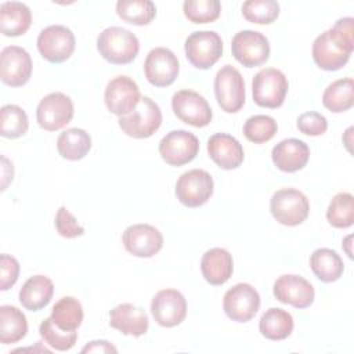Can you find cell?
Returning a JSON list of instances; mask_svg holds the SVG:
<instances>
[{
  "label": "cell",
  "mask_w": 354,
  "mask_h": 354,
  "mask_svg": "<svg viewBox=\"0 0 354 354\" xmlns=\"http://www.w3.org/2000/svg\"><path fill=\"white\" fill-rule=\"evenodd\" d=\"M55 228L57 232L68 239H73L82 236L84 234V228L77 223L73 214L65 207L61 206L55 214Z\"/></svg>",
  "instance_id": "40"
},
{
  "label": "cell",
  "mask_w": 354,
  "mask_h": 354,
  "mask_svg": "<svg viewBox=\"0 0 354 354\" xmlns=\"http://www.w3.org/2000/svg\"><path fill=\"white\" fill-rule=\"evenodd\" d=\"M162 124V111L149 97H141L133 112L119 118V127L133 138H148Z\"/></svg>",
  "instance_id": "5"
},
{
  "label": "cell",
  "mask_w": 354,
  "mask_h": 354,
  "mask_svg": "<svg viewBox=\"0 0 354 354\" xmlns=\"http://www.w3.org/2000/svg\"><path fill=\"white\" fill-rule=\"evenodd\" d=\"M39 333L44 343H47L50 347H53L57 351H68L71 350L76 340H77V332H66L59 329L51 319V317L41 321L39 326Z\"/></svg>",
  "instance_id": "38"
},
{
  "label": "cell",
  "mask_w": 354,
  "mask_h": 354,
  "mask_svg": "<svg viewBox=\"0 0 354 354\" xmlns=\"http://www.w3.org/2000/svg\"><path fill=\"white\" fill-rule=\"evenodd\" d=\"M201 271L206 282L218 286L225 283L234 271L232 256L227 249L213 248L205 252L201 260Z\"/></svg>",
  "instance_id": "24"
},
{
  "label": "cell",
  "mask_w": 354,
  "mask_h": 354,
  "mask_svg": "<svg viewBox=\"0 0 354 354\" xmlns=\"http://www.w3.org/2000/svg\"><path fill=\"white\" fill-rule=\"evenodd\" d=\"M57 149L64 159L80 160L91 149V137L83 129H66L57 138Z\"/></svg>",
  "instance_id": "29"
},
{
  "label": "cell",
  "mask_w": 354,
  "mask_h": 354,
  "mask_svg": "<svg viewBox=\"0 0 354 354\" xmlns=\"http://www.w3.org/2000/svg\"><path fill=\"white\" fill-rule=\"evenodd\" d=\"M32 58L29 53L18 46H7L0 54V79L11 87L26 84L32 75Z\"/></svg>",
  "instance_id": "16"
},
{
  "label": "cell",
  "mask_w": 354,
  "mask_h": 354,
  "mask_svg": "<svg viewBox=\"0 0 354 354\" xmlns=\"http://www.w3.org/2000/svg\"><path fill=\"white\" fill-rule=\"evenodd\" d=\"M151 313L158 325L177 326L187 315V300L177 289H162L152 297Z\"/></svg>",
  "instance_id": "17"
},
{
  "label": "cell",
  "mask_w": 354,
  "mask_h": 354,
  "mask_svg": "<svg viewBox=\"0 0 354 354\" xmlns=\"http://www.w3.org/2000/svg\"><path fill=\"white\" fill-rule=\"evenodd\" d=\"M234 58L246 68L263 65L270 58L268 39L256 30H241L231 41Z\"/></svg>",
  "instance_id": "10"
},
{
  "label": "cell",
  "mask_w": 354,
  "mask_h": 354,
  "mask_svg": "<svg viewBox=\"0 0 354 354\" xmlns=\"http://www.w3.org/2000/svg\"><path fill=\"white\" fill-rule=\"evenodd\" d=\"M213 178L202 169H192L183 173L176 183V196L187 207H199L213 195Z\"/></svg>",
  "instance_id": "9"
},
{
  "label": "cell",
  "mask_w": 354,
  "mask_h": 354,
  "mask_svg": "<svg viewBox=\"0 0 354 354\" xmlns=\"http://www.w3.org/2000/svg\"><path fill=\"white\" fill-rule=\"evenodd\" d=\"M310 267L314 275L325 283L337 281L344 271L342 257L336 250L329 248H319L314 250L310 256Z\"/></svg>",
  "instance_id": "27"
},
{
  "label": "cell",
  "mask_w": 354,
  "mask_h": 354,
  "mask_svg": "<svg viewBox=\"0 0 354 354\" xmlns=\"http://www.w3.org/2000/svg\"><path fill=\"white\" fill-rule=\"evenodd\" d=\"M109 325L123 335L140 337L149 328L148 314L130 303H123L109 311Z\"/></svg>",
  "instance_id": "22"
},
{
  "label": "cell",
  "mask_w": 354,
  "mask_h": 354,
  "mask_svg": "<svg viewBox=\"0 0 354 354\" xmlns=\"http://www.w3.org/2000/svg\"><path fill=\"white\" fill-rule=\"evenodd\" d=\"M0 289H10L18 279L19 275V263L14 256L3 253L0 256Z\"/></svg>",
  "instance_id": "42"
},
{
  "label": "cell",
  "mask_w": 354,
  "mask_h": 354,
  "mask_svg": "<svg viewBox=\"0 0 354 354\" xmlns=\"http://www.w3.org/2000/svg\"><path fill=\"white\" fill-rule=\"evenodd\" d=\"M75 46L73 32L64 25H50L37 36V50L51 64L66 61L73 54Z\"/></svg>",
  "instance_id": "8"
},
{
  "label": "cell",
  "mask_w": 354,
  "mask_h": 354,
  "mask_svg": "<svg viewBox=\"0 0 354 354\" xmlns=\"http://www.w3.org/2000/svg\"><path fill=\"white\" fill-rule=\"evenodd\" d=\"M297 129L306 136H322L328 130V120L324 115L310 111L297 118Z\"/></svg>",
  "instance_id": "41"
},
{
  "label": "cell",
  "mask_w": 354,
  "mask_h": 354,
  "mask_svg": "<svg viewBox=\"0 0 354 354\" xmlns=\"http://www.w3.org/2000/svg\"><path fill=\"white\" fill-rule=\"evenodd\" d=\"M289 83L282 71L264 68L252 80L253 101L263 108H279L286 97Z\"/></svg>",
  "instance_id": "4"
},
{
  "label": "cell",
  "mask_w": 354,
  "mask_h": 354,
  "mask_svg": "<svg viewBox=\"0 0 354 354\" xmlns=\"http://www.w3.org/2000/svg\"><path fill=\"white\" fill-rule=\"evenodd\" d=\"M223 308L230 319L248 322L260 308V295L250 283H236L225 292Z\"/></svg>",
  "instance_id": "12"
},
{
  "label": "cell",
  "mask_w": 354,
  "mask_h": 354,
  "mask_svg": "<svg viewBox=\"0 0 354 354\" xmlns=\"http://www.w3.org/2000/svg\"><path fill=\"white\" fill-rule=\"evenodd\" d=\"M274 296L283 304L295 308H307L314 303V286L303 277L295 274L281 275L274 283Z\"/></svg>",
  "instance_id": "20"
},
{
  "label": "cell",
  "mask_w": 354,
  "mask_h": 354,
  "mask_svg": "<svg viewBox=\"0 0 354 354\" xmlns=\"http://www.w3.org/2000/svg\"><path fill=\"white\" fill-rule=\"evenodd\" d=\"M73 112L72 100L64 93L55 91L40 100L36 109V119L41 129L57 131L72 120Z\"/></svg>",
  "instance_id": "13"
},
{
  "label": "cell",
  "mask_w": 354,
  "mask_h": 354,
  "mask_svg": "<svg viewBox=\"0 0 354 354\" xmlns=\"http://www.w3.org/2000/svg\"><path fill=\"white\" fill-rule=\"evenodd\" d=\"M184 51L192 66L209 69L223 55V40L213 30H198L187 37Z\"/></svg>",
  "instance_id": "6"
},
{
  "label": "cell",
  "mask_w": 354,
  "mask_h": 354,
  "mask_svg": "<svg viewBox=\"0 0 354 354\" xmlns=\"http://www.w3.org/2000/svg\"><path fill=\"white\" fill-rule=\"evenodd\" d=\"M322 104L333 113L348 111L354 105V82L344 77L332 82L322 94Z\"/></svg>",
  "instance_id": "31"
},
{
  "label": "cell",
  "mask_w": 354,
  "mask_h": 354,
  "mask_svg": "<svg viewBox=\"0 0 354 354\" xmlns=\"http://www.w3.org/2000/svg\"><path fill=\"white\" fill-rule=\"evenodd\" d=\"M207 153L210 159L223 170L239 167L245 158L241 142L227 133H217L209 138Z\"/></svg>",
  "instance_id": "21"
},
{
  "label": "cell",
  "mask_w": 354,
  "mask_h": 354,
  "mask_svg": "<svg viewBox=\"0 0 354 354\" xmlns=\"http://www.w3.org/2000/svg\"><path fill=\"white\" fill-rule=\"evenodd\" d=\"M278 130V124L274 118L268 115H254L246 119L243 124V136L254 144H263L270 141Z\"/></svg>",
  "instance_id": "37"
},
{
  "label": "cell",
  "mask_w": 354,
  "mask_h": 354,
  "mask_svg": "<svg viewBox=\"0 0 354 354\" xmlns=\"http://www.w3.org/2000/svg\"><path fill=\"white\" fill-rule=\"evenodd\" d=\"M100 55L115 65L130 64L140 51L137 36L122 26H109L104 29L97 39Z\"/></svg>",
  "instance_id": "2"
},
{
  "label": "cell",
  "mask_w": 354,
  "mask_h": 354,
  "mask_svg": "<svg viewBox=\"0 0 354 354\" xmlns=\"http://www.w3.org/2000/svg\"><path fill=\"white\" fill-rule=\"evenodd\" d=\"M270 212L279 224L296 227L308 217L310 202L308 198L296 188H281L271 196Z\"/></svg>",
  "instance_id": "3"
},
{
  "label": "cell",
  "mask_w": 354,
  "mask_h": 354,
  "mask_svg": "<svg viewBox=\"0 0 354 354\" xmlns=\"http://www.w3.org/2000/svg\"><path fill=\"white\" fill-rule=\"evenodd\" d=\"M293 318L292 315L278 307L268 308L260 318L259 330L261 336L268 340H283L293 332Z\"/></svg>",
  "instance_id": "28"
},
{
  "label": "cell",
  "mask_w": 354,
  "mask_h": 354,
  "mask_svg": "<svg viewBox=\"0 0 354 354\" xmlns=\"http://www.w3.org/2000/svg\"><path fill=\"white\" fill-rule=\"evenodd\" d=\"M242 15L257 25H268L279 15V4L275 0H248L242 4Z\"/></svg>",
  "instance_id": "36"
},
{
  "label": "cell",
  "mask_w": 354,
  "mask_h": 354,
  "mask_svg": "<svg viewBox=\"0 0 354 354\" xmlns=\"http://www.w3.org/2000/svg\"><path fill=\"white\" fill-rule=\"evenodd\" d=\"M180 64L174 53L166 47L152 48L144 62L147 80L156 87L170 86L178 76Z\"/></svg>",
  "instance_id": "18"
},
{
  "label": "cell",
  "mask_w": 354,
  "mask_h": 354,
  "mask_svg": "<svg viewBox=\"0 0 354 354\" xmlns=\"http://www.w3.org/2000/svg\"><path fill=\"white\" fill-rule=\"evenodd\" d=\"M184 15L194 24H209L220 17L218 0H187L183 4Z\"/></svg>",
  "instance_id": "39"
},
{
  "label": "cell",
  "mask_w": 354,
  "mask_h": 354,
  "mask_svg": "<svg viewBox=\"0 0 354 354\" xmlns=\"http://www.w3.org/2000/svg\"><path fill=\"white\" fill-rule=\"evenodd\" d=\"M214 95L220 108L227 113L238 112L245 104V80L241 72L227 64L214 77Z\"/></svg>",
  "instance_id": "7"
},
{
  "label": "cell",
  "mask_w": 354,
  "mask_h": 354,
  "mask_svg": "<svg viewBox=\"0 0 354 354\" xmlns=\"http://www.w3.org/2000/svg\"><path fill=\"white\" fill-rule=\"evenodd\" d=\"M116 14L131 25L142 26L151 24L156 17V7L151 0H119Z\"/></svg>",
  "instance_id": "33"
},
{
  "label": "cell",
  "mask_w": 354,
  "mask_h": 354,
  "mask_svg": "<svg viewBox=\"0 0 354 354\" xmlns=\"http://www.w3.org/2000/svg\"><path fill=\"white\" fill-rule=\"evenodd\" d=\"M174 115L194 127H205L212 122L213 112L203 95L194 90H180L171 98Z\"/></svg>",
  "instance_id": "11"
},
{
  "label": "cell",
  "mask_w": 354,
  "mask_h": 354,
  "mask_svg": "<svg viewBox=\"0 0 354 354\" xmlns=\"http://www.w3.org/2000/svg\"><path fill=\"white\" fill-rule=\"evenodd\" d=\"M124 249L136 257H152L163 246L162 232L151 224L129 225L122 236Z\"/></svg>",
  "instance_id": "19"
},
{
  "label": "cell",
  "mask_w": 354,
  "mask_h": 354,
  "mask_svg": "<svg viewBox=\"0 0 354 354\" xmlns=\"http://www.w3.org/2000/svg\"><path fill=\"white\" fill-rule=\"evenodd\" d=\"M141 100L137 83L129 76H116L105 87L104 101L113 115L122 118L136 109Z\"/></svg>",
  "instance_id": "15"
},
{
  "label": "cell",
  "mask_w": 354,
  "mask_h": 354,
  "mask_svg": "<svg viewBox=\"0 0 354 354\" xmlns=\"http://www.w3.org/2000/svg\"><path fill=\"white\" fill-rule=\"evenodd\" d=\"M82 353H118V348L106 340H91L82 348Z\"/></svg>",
  "instance_id": "43"
},
{
  "label": "cell",
  "mask_w": 354,
  "mask_h": 354,
  "mask_svg": "<svg viewBox=\"0 0 354 354\" xmlns=\"http://www.w3.org/2000/svg\"><path fill=\"white\" fill-rule=\"evenodd\" d=\"M28 321L25 314L14 306L0 307V342L12 344L26 336Z\"/></svg>",
  "instance_id": "30"
},
{
  "label": "cell",
  "mask_w": 354,
  "mask_h": 354,
  "mask_svg": "<svg viewBox=\"0 0 354 354\" xmlns=\"http://www.w3.org/2000/svg\"><path fill=\"white\" fill-rule=\"evenodd\" d=\"M29 120L26 112L14 104L0 108V134L6 138H18L28 131Z\"/></svg>",
  "instance_id": "34"
},
{
  "label": "cell",
  "mask_w": 354,
  "mask_h": 354,
  "mask_svg": "<svg viewBox=\"0 0 354 354\" xmlns=\"http://www.w3.org/2000/svg\"><path fill=\"white\" fill-rule=\"evenodd\" d=\"M274 165L286 173L301 170L310 158L308 145L297 138H286L279 141L271 151Z\"/></svg>",
  "instance_id": "23"
},
{
  "label": "cell",
  "mask_w": 354,
  "mask_h": 354,
  "mask_svg": "<svg viewBox=\"0 0 354 354\" xmlns=\"http://www.w3.org/2000/svg\"><path fill=\"white\" fill-rule=\"evenodd\" d=\"M199 140L187 130H171L159 142V153L170 166H183L196 158Z\"/></svg>",
  "instance_id": "14"
},
{
  "label": "cell",
  "mask_w": 354,
  "mask_h": 354,
  "mask_svg": "<svg viewBox=\"0 0 354 354\" xmlns=\"http://www.w3.org/2000/svg\"><path fill=\"white\" fill-rule=\"evenodd\" d=\"M32 12L21 1H4L0 4V30L4 36L17 37L30 28Z\"/></svg>",
  "instance_id": "25"
},
{
  "label": "cell",
  "mask_w": 354,
  "mask_h": 354,
  "mask_svg": "<svg viewBox=\"0 0 354 354\" xmlns=\"http://www.w3.org/2000/svg\"><path fill=\"white\" fill-rule=\"evenodd\" d=\"M354 50V19L344 17L315 37L313 59L324 71H339L350 59Z\"/></svg>",
  "instance_id": "1"
},
{
  "label": "cell",
  "mask_w": 354,
  "mask_h": 354,
  "mask_svg": "<svg viewBox=\"0 0 354 354\" xmlns=\"http://www.w3.org/2000/svg\"><path fill=\"white\" fill-rule=\"evenodd\" d=\"M343 246L346 248V253L348 254V257L350 259H353V254H351V249H350V246H351V235H348L344 241H343Z\"/></svg>",
  "instance_id": "44"
},
{
  "label": "cell",
  "mask_w": 354,
  "mask_h": 354,
  "mask_svg": "<svg viewBox=\"0 0 354 354\" xmlns=\"http://www.w3.org/2000/svg\"><path fill=\"white\" fill-rule=\"evenodd\" d=\"M54 293V283L46 275L30 277L19 290V303L29 311L44 308Z\"/></svg>",
  "instance_id": "26"
},
{
  "label": "cell",
  "mask_w": 354,
  "mask_h": 354,
  "mask_svg": "<svg viewBox=\"0 0 354 354\" xmlns=\"http://www.w3.org/2000/svg\"><path fill=\"white\" fill-rule=\"evenodd\" d=\"M50 317L59 329L73 332L82 325L83 307L77 299L64 296L53 306Z\"/></svg>",
  "instance_id": "32"
},
{
  "label": "cell",
  "mask_w": 354,
  "mask_h": 354,
  "mask_svg": "<svg viewBox=\"0 0 354 354\" xmlns=\"http://www.w3.org/2000/svg\"><path fill=\"white\" fill-rule=\"evenodd\" d=\"M326 218L335 228H348L354 223V196L350 192L336 194L326 210Z\"/></svg>",
  "instance_id": "35"
}]
</instances>
